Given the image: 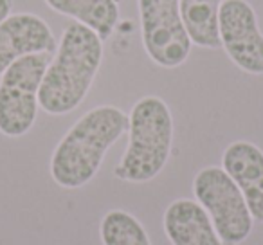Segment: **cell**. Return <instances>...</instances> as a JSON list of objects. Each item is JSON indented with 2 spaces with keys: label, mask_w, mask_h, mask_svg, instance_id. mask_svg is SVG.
Segmentation results:
<instances>
[{
  "label": "cell",
  "mask_w": 263,
  "mask_h": 245,
  "mask_svg": "<svg viewBox=\"0 0 263 245\" xmlns=\"http://www.w3.org/2000/svg\"><path fill=\"white\" fill-rule=\"evenodd\" d=\"M222 168L243 193L252 218L263 223V152L251 141H234L223 150Z\"/></svg>",
  "instance_id": "9"
},
{
  "label": "cell",
  "mask_w": 263,
  "mask_h": 245,
  "mask_svg": "<svg viewBox=\"0 0 263 245\" xmlns=\"http://www.w3.org/2000/svg\"><path fill=\"white\" fill-rule=\"evenodd\" d=\"M11 8H13L11 0H0V22H4L11 15Z\"/></svg>",
  "instance_id": "14"
},
{
  "label": "cell",
  "mask_w": 263,
  "mask_h": 245,
  "mask_svg": "<svg viewBox=\"0 0 263 245\" xmlns=\"http://www.w3.org/2000/svg\"><path fill=\"white\" fill-rule=\"evenodd\" d=\"M52 54L38 52L16 60L0 76V134L22 137L36 123L38 92Z\"/></svg>",
  "instance_id": "4"
},
{
  "label": "cell",
  "mask_w": 263,
  "mask_h": 245,
  "mask_svg": "<svg viewBox=\"0 0 263 245\" xmlns=\"http://www.w3.org/2000/svg\"><path fill=\"white\" fill-rule=\"evenodd\" d=\"M128 132V114L114 105L85 112L51 155V177L60 187L78 190L98 175L105 155Z\"/></svg>",
  "instance_id": "1"
},
{
  "label": "cell",
  "mask_w": 263,
  "mask_h": 245,
  "mask_svg": "<svg viewBox=\"0 0 263 245\" xmlns=\"http://www.w3.org/2000/svg\"><path fill=\"white\" fill-rule=\"evenodd\" d=\"M223 0H179L180 16L193 45L218 49V13Z\"/></svg>",
  "instance_id": "12"
},
{
  "label": "cell",
  "mask_w": 263,
  "mask_h": 245,
  "mask_svg": "<svg viewBox=\"0 0 263 245\" xmlns=\"http://www.w3.org/2000/svg\"><path fill=\"white\" fill-rule=\"evenodd\" d=\"M58 42L51 26L33 13H13L0 22V76L16 60L38 52L54 54Z\"/></svg>",
  "instance_id": "8"
},
{
  "label": "cell",
  "mask_w": 263,
  "mask_h": 245,
  "mask_svg": "<svg viewBox=\"0 0 263 245\" xmlns=\"http://www.w3.org/2000/svg\"><path fill=\"white\" fill-rule=\"evenodd\" d=\"M45 4L54 13L92 29L103 42L112 36L119 22L117 0H45Z\"/></svg>",
  "instance_id": "11"
},
{
  "label": "cell",
  "mask_w": 263,
  "mask_h": 245,
  "mask_svg": "<svg viewBox=\"0 0 263 245\" xmlns=\"http://www.w3.org/2000/svg\"><path fill=\"white\" fill-rule=\"evenodd\" d=\"M141 38L148 58L162 69L180 67L191 52V40L180 16L179 0H137Z\"/></svg>",
  "instance_id": "6"
},
{
  "label": "cell",
  "mask_w": 263,
  "mask_h": 245,
  "mask_svg": "<svg viewBox=\"0 0 263 245\" xmlns=\"http://www.w3.org/2000/svg\"><path fill=\"white\" fill-rule=\"evenodd\" d=\"M162 227L172 245H226L205 209L191 198H179L166 208Z\"/></svg>",
  "instance_id": "10"
},
{
  "label": "cell",
  "mask_w": 263,
  "mask_h": 245,
  "mask_svg": "<svg viewBox=\"0 0 263 245\" xmlns=\"http://www.w3.org/2000/svg\"><path fill=\"white\" fill-rule=\"evenodd\" d=\"M220 45L240 70L263 76V33L247 0H223L218 13Z\"/></svg>",
  "instance_id": "7"
},
{
  "label": "cell",
  "mask_w": 263,
  "mask_h": 245,
  "mask_svg": "<svg viewBox=\"0 0 263 245\" xmlns=\"http://www.w3.org/2000/svg\"><path fill=\"white\" fill-rule=\"evenodd\" d=\"M105 42L92 29L72 22L65 27L38 92L49 116H67L85 101L103 63Z\"/></svg>",
  "instance_id": "2"
},
{
  "label": "cell",
  "mask_w": 263,
  "mask_h": 245,
  "mask_svg": "<svg viewBox=\"0 0 263 245\" xmlns=\"http://www.w3.org/2000/svg\"><path fill=\"white\" fill-rule=\"evenodd\" d=\"M99 236L103 245H152L143 223L123 209H110L103 216Z\"/></svg>",
  "instance_id": "13"
},
{
  "label": "cell",
  "mask_w": 263,
  "mask_h": 245,
  "mask_svg": "<svg viewBox=\"0 0 263 245\" xmlns=\"http://www.w3.org/2000/svg\"><path fill=\"white\" fill-rule=\"evenodd\" d=\"M173 136V116L164 99L141 98L128 114V144L114 168V177L132 184L154 180L172 155Z\"/></svg>",
  "instance_id": "3"
},
{
  "label": "cell",
  "mask_w": 263,
  "mask_h": 245,
  "mask_svg": "<svg viewBox=\"0 0 263 245\" xmlns=\"http://www.w3.org/2000/svg\"><path fill=\"white\" fill-rule=\"evenodd\" d=\"M193 195L205 209L226 245H240L252 233V218L243 193L227 172L205 166L193 179Z\"/></svg>",
  "instance_id": "5"
}]
</instances>
